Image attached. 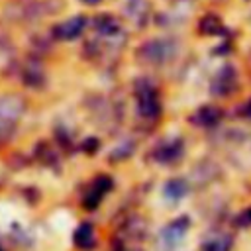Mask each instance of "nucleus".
<instances>
[{"label":"nucleus","instance_id":"obj_4","mask_svg":"<svg viewBox=\"0 0 251 251\" xmlns=\"http://www.w3.org/2000/svg\"><path fill=\"white\" fill-rule=\"evenodd\" d=\"M139 55L145 61L151 63H163L173 55V45L169 41H147L143 47H139Z\"/></svg>","mask_w":251,"mask_h":251},{"label":"nucleus","instance_id":"obj_17","mask_svg":"<svg viewBox=\"0 0 251 251\" xmlns=\"http://www.w3.org/2000/svg\"><path fill=\"white\" fill-rule=\"evenodd\" d=\"M98 145H100V143H98V139H96V137H88V139H84V141H82V145H80V147H82V151H84V153H94V151H98Z\"/></svg>","mask_w":251,"mask_h":251},{"label":"nucleus","instance_id":"obj_7","mask_svg":"<svg viewBox=\"0 0 251 251\" xmlns=\"http://www.w3.org/2000/svg\"><path fill=\"white\" fill-rule=\"evenodd\" d=\"M92 27L100 33V35H106V37H114L120 33V22L110 16V14H100L92 20Z\"/></svg>","mask_w":251,"mask_h":251},{"label":"nucleus","instance_id":"obj_19","mask_svg":"<svg viewBox=\"0 0 251 251\" xmlns=\"http://www.w3.org/2000/svg\"><path fill=\"white\" fill-rule=\"evenodd\" d=\"M241 116L251 118V100H247V102H245V106H241Z\"/></svg>","mask_w":251,"mask_h":251},{"label":"nucleus","instance_id":"obj_3","mask_svg":"<svg viewBox=\"0 0 251 251\" xmlns=\"http://www.w3.org/2000/svg\"><path fill=\"white\" fill-rule=\"evenodd\" d=\"M84 25H86V18H84V16H73V18L65 20L63 24L55 25V27H53V35H55L57 39L73 41V39H76V37L82 33Z\"/></svg>","mask_w":251,"mask_h":251},{"label":"nucleus","instance_id":"obj_15","mask_svg":"<svg viewBox=\"0 0 251 251\" xmlns=\"http://www.w3.org/2000/svg\"><path fill=\"white\" fill-rule=\"evenodd\" d=\"M24 80L27 86H39L43 82V73L39 71V67H29L24 75Z\"/></svg>","mask_w":251,"mask_h":251},{"label":"nucleus","instance_id":"obj_10","mask_svg":"<svg viewBox=\"0 0 251 251\" xmlns=\"http://www.w3.org/2000/svg\"><path fill=\"white\" fill-rule=\"evenodd\" d=\"M220 118H222V114H220L218 108H214V106H204V108H200V110L192 116V122L198 124V126H202V127H210V126L218 124Z\"/></svg>","mask_w":251,"mask_h":251},{"label":"nucleus","instance_id":"obj_20","mask_svg":"<svg viewBox=\"0 0 251 251\" xmlns=\"http://www.w3.org/2000/svg\"><path fill=\"white\" fill-rule=\"evenodd\" d=\"M84 4H88V6H94V4H100V0H82Z\"/></svg>","mask_w":251,"mask_h":251},{"label":"nucleus","instance_id":"obj_2","mask_svg":"<svg viewBox=\"0 0 251 251\" xmlns=\"http://www.w3.org/2000/svg\"><path fill=\"white\" fill-rule=\"evenodd\" d=\"M135 98H137V110L143 118H157L161 112L157 90L149 80H137L135 82Z\"/></svg>","mask_w":251,"mask_h":251},{"label":"nucleus","instance_id":"obj_18","mask_svg":"<svg viewBox=\"0 0 251 251\" xmlns=\"http://www.w3.org/2000/svg\"><path fill=\"white\" fill-rule=\"evenodd\" d=\"M239 226H251V208H247L241 216H239Z\"/></svg>","mask_w":251,"mask_h":251},{"label":"nucleus","instance_id":"obj_11","mask_svg":"<svg viewBox=\"0 0 251 251\" xmlns=\"http://www.w3.org/2000/svg\"><path fill=\"white\" fill-rule=\"evenodd\" d=\"M233 239L227 233H218V235H210L204 243H202V251H229Z\"/></svg>","mask_w":251,"mask_h":251},{"label":"nucleus","instance_id":"obj_1","mask_svg":"<svg viewBox=\"0 0 251 251\" xmlns=\"http://www.w3.org/2000/svg\"><path fill=\"white\" fill-rule=\"evenodd\" d=\"M24 112V102L18 96H4L0 98V141H4L12 131L14 124Z\"/></svg>","mask_w":251,"mask_h":251},{"label":"nucleus","instance_id":"obj_6","mask_svg":"<svg viewBox=\"0 0 251 251\" xmlns=\"http://www.w3.org/2000/svg\"><path fill=\"white\" fill-rule=\"evenodd\" d=\"M188 226H190V220H188L186 216L176 218L175 222H171V224L163 229V233H161L163 241H165V243H169V245H175L176 241H180V239L184 237V233H186Z\"/></svg>","mask_w":251,"mask_h":251},{"label":"nucleus","instance_id":"obj_5","mask_svg":"<svg viewBox=\"0 0 251 251\" xmlns=\"http://www.w3.org/2000/svg\"><path fill=\"white\" fill-rule=\"evenodd\" d=\"M180 155H182V141L180 139H167V141L159 143L153 151V157L159 163H175L180 159Z\"/></svg>","mask_w":251,"mask_h":251},{"label":"nucleus","instance_id":"obj_8","mask_svg":"<svg viewBox=\"0 0 251 251\" xmlns=\"http://www.w3.org/2000/svg\"><path fill=\"white\" fill-rule=\"evenodd\" d=\"M233 88H235V73H233V69H224V71L216 76V80L212 82V90H214L218 96H226V94H229Z\"/></svg>","mask_w":251,"mask_h":251},{"label":"nucleus","instance_id":"obj_14","mask_svg":"<svg viewBox=\"0 0 251 251\" xmlns=\"http://www.w3.org/2000/svg\"><path fill=\"white\" fill-rule=\"evenodd\" d=\"M220 29H222V24H220V20H218L216 16H206V18H202V22H200V31H202V33L212 35V33H218Z\"/></svg>","mask_w":251,"mask_h":251},{"label":"nucleus","instance_id":"obj_13","mask_svg":"<svg viewBox=\"0 0 251 251\" xmlns=\"http://www.w3.org/2000/svg\"><path fill=\"white\" fill-rule=\"evenodd\" d=\"M104 194H106L104 190H100L96 184H92V186L88 188V192L84 194V198H82V206H84L86 210H94V208H98V204H100V200H102Z\"/></svg>","mask_w":251,"mask_h":251},{"label":"nucleus","instance_id":"obj_21","mask_svg":"<svg viewBox=\"0 0 251 251\" xmlns=\"http://www.w3.org/2000/svg\"><path fill=\"white\" fill-rule=\"evenodd\" d=\"M0 251H4V249H2V247H0Z\"/></svg>","mask_w":251,"mask_h":251},{"label":"nucleus","instance_id":"obj_12","mask_svg":"<svg viewBox=\"0 0 251 251\" xmlns=\"http://www.w3.org/2000/svg\"><path fill=\"white\" fill-rule=\"evenodd\" d=\"M188 192V184L182 178H171L165 184V196L171 200H178Z\"/></svg>","mask_w":251,"mask_h":251},{"label":"nucleus","instance_id":"obj_16","mask_svg":"<svg viewBox=\"0 0 251 251\" xmlns=\"http://www.w3.org/2000/svg\"><path fill=\"white\" fill-rule=\"evenodd\" d=\"M131 151H133V143H129L127 147H126V143H124L122 147H118V149L112 153V159H124V157H129Z\"/></svg>","mask_w":251,"mask_h":251},{"label":"nucleus","instance_id":"obj_9","mask_svg":"<svg viewBox=\"0 0 251 251\" xmlns=\"http://www.w3.org/2000/svg\"><path fill=\"white\" fill-rule=\"evenodd\" d=\"M75 243H76L80 249H84V251L92 249V247L96 245L94 227H92L90 224H82V226H78L76 231H75Z\"/></svg>","mask_w":251,"mask_h":251}]
</instances>
